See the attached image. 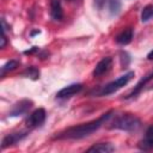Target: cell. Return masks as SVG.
<instances>
[{"label":"cell","mask_w":153,"mask_h":153,"mask_svg":"<svg viewBox=\"0 0 153 153\" xmlns=\"http://www.w3.org/2000/svg\"><path fill=\"white\" fill-rule=\"evenodd\" d=\"M23 75H25L26 78H30V79L36 80V79H38V78H39V71H38L36 67L31 66V67L26 68V71L23 73Z\"/></svg>","instance_id":"cell-15"},{"label":"cell","mask_w":153,"mask_h":153,"mask_svg":"<svg viewBox=\"0 0 153 153\" xmlns=\"http://www.w3.org/2000/svg\"><path fill=\"white\" fill-rule=\"evenodd\" d=\"M38 50V48L37 47H32V49H30V50H26V51H24L25 54H32V53H35V51H37Z\"/></svg>","instance_id":"cell-20"},{"label":"cell","mask_w":153,"mask_h":153,"mask_svg":"<svg viewBox=\"0 0 153 153\" xmlns=\"http://www.w3.org/2000/svg\"><path fill=\"white\" fill-rule=\"evenodd\" d=\"M32 105H33L32 100H30V99H22V100H19L17 104L13 105V108H12L11 111H10V116H11V117L22 116V115L26 114V112L31 109Z\"/></svg>","instance_id":"cell-5"},{"label":"cell","mask_w":153,"mask_h":153,"mask_svg":"<svg viewBox=\"0 0 153 153\" xmlns=\"http://www.w3.org/2000/svg\"><path fill=\"white\" fill-rule=\"evenodd\" d=\"M17 66H18V61H16V60H11V61H8L7 63H5V65L1 67V75H5L6 72H10V71L16 69Z\"/></svg>","instance_id":"cell-17"},{"label":"cell","mask_w":153,"mask_h":153,"mask_svg":"<svg viewBox=\"0 0 153 153\" xmlns=\"http://www.w3.org/2000/svg\"><path fill=\"white\" fill-rule=\"evenodd\" d=\"M82 90V84L80 82H75V84H71L63 88H61L57 93H56V97L57 98H69L76 93H79L80 91Z\"/></svg>","instance_id":"cell-6"},{"label":"cell","mask_w":153,"mask_h":153,"mask_svg":"<svg viewBox=\"0 0 153 153\" xmlns=\"http://www.w3.org/2000/svg\"><path fill=\"white\" fill-rule=\"evenodd\" d=\"M5 45H6V33H5V31L2 30V37H1V48H5Z\"/></svg>","instance_id":"cell-18"},{"label":"cell","mask_w":153,"mask_h":153,"mask_svg":"<svg viewBox=\"0 0 153 153\" xmlns=\"http://www.w3.org/2000/svg\"><path fill=\"white\" fill-rule=\"evenodd\" d=\"M45 110L43 108H38L36 109L35 111H32L30 114V116L27 117L26 120V126L29 128H36V127H39L44 121H45Z\"/></svg>","instance_id":"cell-4"},{"label":"cell","mask_w":153,"mask_h":153,"mask_svg":"<svg viewBox=\"0 0 153 153\" xmlns=\"http://www.w3.org/2000/svg\"><path fill=\"white\" fill-rule=\"evenodd\" d=\"M26 131H22V133H12V134H8L6 135L4 139H2V143H1V147L2 148H6L8 146H12L17 142H19L22 139H24L26 136Z\"/></svg>","instance_id":"cell-8"},{"label":"cell","mask_w":153,"mask_h":153,"mask_svg":"<svg viewBox=\"0 0 153 153\" xmlns=\"http://www.w3.org/2000/svg\"><path fill=\"white\" fill-rule=\"evenodd\" d=\"M152 18H153V5L151 4V5H147L143 7V10L141 12V20L145 23Z\"/></svg>","instance_id":"cell-14"},{"label":"cell","mask_w":153,"mask_h":153,"mask_svg":"<svg viewBox=\"0 0 153 153\" xmlns=\"http://www.w3.org/2000/svg\"><path fill=\"white\" fill-rule=\"evenodd\" d=\"M114 151H115V147L109 142H100V143L91 146L87 149V152H100V153H110Z\"/></svg>","instance_id":"cell-12"},{"label":"cell","mask_w":153,"mask_h":153,"mask_svg":"<svg viewBox=\"0 0 153 153\" xmlns=\"http://www.w3.org/2000/svg\"><path fill=\"white\" fill-rule=\"evenodd\" d=\"M104 2H105V0H94V4H96V6L100 10L102 7H103V5H104Z\"/></svg>","instance_id":"cell-19"},{"label":"cell","mask_w":153,"mask_h":153,"mask_svg":"<svg viewBox=\"0 0 153 153\" xmlns=\"http://www.w3.org/2000/svg\"><path fill=\"white\" fill-rule=\"evenodd\" d=\"M133 76H134V72H128V73L121 75L120 78H117L116 80L109 82L108 85H105V86L103 87V90H102V92H100L102 96H108V94H111V93L118 91V90L122 88L124 85H127V84L133 79Z\"/></svg>","instance_id":"cell-3"},{"label":"cell","mask_w":153,"mask_h":153,"mask_svg":"<svg viewBox=\"0 0 153 153\" xmlns=\"http://www.w3.org/2000/svg\"><path fill=\"white\" fill-rule=\"evenodd\" d=\"M121 10V1L120 0H109V11L111 14H117Z\"/></svg>","instance_id":"cell-16"},{"label":"cell","mask_w":153,"mask_h":153,"mask_svg":"<svg viewBox=\"0 0 153 153\" xmlns=\"http://www.w3.org/2000/svg\"><path fill=\"white\" fill-rule=\"evenodd\" d=\"M50 16L54 20H61L63 18V11L60 0L50 1Z\"/></svg>","instance_id":"cell-9"},{"label":"cell","mask_w":153,"mask_h":153,"mask_svg":"<svg viewBox=\"0 0 153 153\" xmlns=\"http://www.w3.org/2000/svg\"><path fill=\"white\" fill-rule=\"evenodd\" d=\"M141 127V121L139 117L131 114H122L115 117L110 123V129H120L124 131H136Z\"/></svg>","instance_id":"cell-2"},{"label":"cell","mask_w":153,"mask_h":153,"mask_svg":"<svg viewBox=\"0 0 153 153\" xmlns=\"http://www.w3.org/2000/svg\"><path fill=\"white\" fill-rule=\"evenodd\" d=\"M141 149H152L153 148V126L148 127V129L145 133L143 140L140 142Z\"/></svg>","instance_id":"cell-10"},{"label":"cell","mask_w":153,"mask_h":153,"mask_svg":"<svg viewBox=\"0 0 153 153\" xmlns=\"http://www.w3.org/2000/svg\"><path fill=\"white\" fill-rule=\"evenodd\" d=\"M114 110H110L105 114H103L99 118L90 121L87 123H81L79 126H74V127H69L67 129H65L63 131L59 133L55 139L59 140H79V139H84L88 135H91L92 133H94L96 130H98L109 118L112 117Z\"/></svg>","instance_id":"cell-1"},{"label":"cell","mask_w":153,"mask_h":153,"mask_svg":"<svg viewBox=\"0 0 153 153\" xmlns=\"http://www.w3.org/2000/svg\"><path fill=\"white\" fill-rule=\"evenodd\" d=\"M111 65H112V59L111 57H104L94 67L92 74L93 76H102L103 74H105L110 68H111Z\"/></svg>","instance_id":"cell-7"},{"label":"cell","mask_w":153,"mask_h":153,"mask_svg":"<svg viewBox=\"0 0 153 153\" xmlns=\"http://www.w3.org/2000/svg\"><path fill=\"white\" fill-rule=\"evenodd\" d=\"M151 79H153V73H151V74H148V75H146L143 79H141L139 82H137V85L135 86V88L127 96V98H133V97H135L142 88H143V86H146V84L151 80Z\"/></svg>","instance_id":"cell-13"},{"label":"cell","mask_w":153,"mask_h":153,"mask_svg":"<svg viewBox=\"0 0 153 153\" xmlns=\"http://www.w3.org/2000/svg\"><path fill=\"white\" fill-rule=\"evenodd\" d=\"M133 29L131 27H128L126 30H123L117 37H116V42L118 44H122V45H126V44H129L133 39Z\"/></svg>","instance_id":"cell-11"},{"label":"cell","mask_w":153,"mask_h":153,"mask_svg":"<svg viewBox=\"0 0 153 153\" xmlns=\"http://www.w3.org/2000/svg\"><path fill=\"white\" fill-rule=\"evenodd\" d=\"M68 1H73V0H68Z\"/></svg>","instance_id":"cell-22"},{"label":"cell","mask_w":153,"mask_h":153,"mask_svg":"<svg viewBox=\"0 0 153 153\" xmlns=\"http://www.w3.org/2000/svg\"><path fill=\"white\" fill-rule=\"evenodd\" d=\"M147 59H148V60H153V50H151V51L148 53V55H147Z\"/></svg>","instance_id":"cell-21"}]
</instances>
